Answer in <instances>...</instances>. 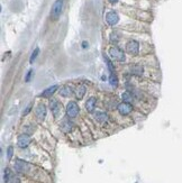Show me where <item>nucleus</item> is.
<instances>
[{
  "mask_svg": "<svg viewBox=\"0 0 182 183\" xmlns=\"http://www.w3.org/2000/svg\"><path fill=\"white\" fill-rule=\"evenodd\" d=\"M117 109H118L119 114H120L121 116H127V115H129L130 112H132V110H133V106H132L129 102L123 101V102L118 105Z\"/></svg>",
  "mask_w": 182,
  "mask_h": 183,
  "instance_id": "nucleus-4",
  "label": "nucleus"
},
{
  "mask_svg": "<svg viewBox=\"0 0 182 183\" xmlns=\"http://www.w3.org/2000/svg\"><path fill=\"white\" fill-rule=\"evenodd\" d=\"M12 154H14V147H12V146H9L8 148H7V157H8V160H12Z\"/></svg>",
  "mask_w": 182,
  "mask_h": 183,
  "instance_id": "nucleus-23",
  "label": "nucleus"
},
{
  "mask_svg": "<svg viewBox=\"0 0 182 183\" xmlns=\"http://www.w3.org/2000/svg\"><path fill=\"white\" fill-rule=\"evenodd\" d=\"M40 54V49H35L34 52L32 53V55H30V63H33L35 60H36V57H37V55Z\"/></svg>",
  "mask_w": 182,
  "mask_h": 183,
  "instance_id": "nucleus-22",
  "label": "nucleus"
},
{
  "mask_svg": "<svg viewBox=\"0 0 182 183\" xmlns=\"http://www.w3.org/2000/svg\"><path fill=\"white\" fill-rule=\"evenodd\" d=\"M110 38H111V40H114V42H117V40H118L117 33H113V34H111V36H110Z\"/></svg>",
  "mask_w": 182,
  "mask_h": 183,
  "instance_id": "nucleus-25",
  "label": "nucleus"
},
{
  "mask_svg": "<svg viewBox=\"0 0 182 183\" xmlns=\"http://www.w3.org/2000/svg\"><path fill=\"white\" fill-rule=\"evenodd\" d=\"M49 108H51V111H52L53 116L55 118H58L61 112V103L56 99H51L49 100Z\"/></svg>",
  "mask_w": 182,
  "mask_h": 183,
  "instance_id": "nucleus-8",
  "label": "nucleus"
},
{
  "mask_svg": "<svg viewBox=\"0 0 182 183\" xmlns=\"http://www.w3.org/2000/svg\"><path fill=\"white\" fill-rule=\"evenodd\" d=\"M126 51H127V53H129L130 55L138 54V51H139L138 42H136V40H129V42L126 44Z\"/></svg>",
  "mask_w": 182,
  "mask_h": 183,
  "instance_id": "nucleus-5",
  "label": "nucleus"
},
{
  "mask_svg": "<svg viewBox=\"0 0 182 183\" xmlns=\"http://www.w3.org/2000/svg\"><path fill=\"white\" fill-rule=\"evenodd\" d=\"M79 114V106L75 101H70L67 106V115L69 118H75Z\"/></svg>",
  "mask_w": 182,
  "mask_h": 183,
  "instance_id": "nucleus-3",
  "label": "nucleus"
},
{
  "mask_svg": "<svg viewBox=\"0 0 182 183\" xmlns=\"http://www.w3.org/2000/svg\"><path fill=\"white\" fill-rule=\"evenodd\" d=\"M58 90V86H52V87H49V88H47V89H45L43 92H42V97H45V98H47V97H51V96H53L54 95V92Z\"/></svg>",
  "mask_w": 182,
  "mask_h": 183,
  "instance_id": "nucleus-16",
  "label": "nucleus"
},
{
  "mask_svg": "<svg viewBox=\"0 0 182 183\" xmlns=\"http://www.w3.org/2000/svg\"><path fill=\"white\" fill-rule=\"evenodd\" d=\"M86 91H87V89H86V87L84 86H79L78 88L74 90V95H75V98L78 99V100H81L82 98H83V96L86 95Z\"/></svg>",
  "mask_w": 182,
  "mask_h": 183,
  "instance_id": "nucleus-15",
  "label": "nucleus"
},
{
  "mask_svg": "<svg viewBox=\"0 0 182 183\" xmlns=\"http://www.w3.org/2000/svg\"><path fill=\"white\" fill-rule=\"evenodd\" d=\"M108 54H109L111 60L117 61V62H124V61L126 60L125 53L123 52V49H119L118 46H113V47H110L109 51H108Z\"/></svg>",
  "mask_w": 182,
  "mask_h": 183,
  "instance_id": "nucleus-1",
  "label": "nucleus"
},
{
  "mask_svg": "<svg viewBox=\"0 0 182 183\" xmlns=\"http://www.w3.org/2000/svg\"><path fill=\"white\" fill-rule=\"evenodd\" d=\"M63 3L64 0H55V2L53 3L52 9H51V18L53 20H56L60 18L62 10H63Z\"/></svg>",
  "mask_w": 182,
  "mask_h": 183,
  "instance_id": "nucleus-2",
  "label": "nucleus"
},
{
  "mask_svg": "<svg viewBox=\"0 0 182 183\" xmlns=\"http://www.w3.org/2000/svg\"><path fill=\"white\" fill-rule=\"evenodd\" d=\"M106 21H107V24H108V25H110V26L117 25V24H118V21H119L118 14H117L116 12H114V10L107 12V15H106Z\"/></svg>",
  "mask_w": 182,
  "mask_h": 183,
  "instance_id": "nucleus-7",
  "label": "nucleus"
},
{
  "mask_svg": "<svg viewBox=\"0 0 182 183\" xmlns=\"http://www.w3.org/2000/svg\"><path fill=\"white\" fill-rule=\"evenodd\" d=\"M73 123L71 121V120L69 119H63L62 120V123H61L60 127H61V130L63 133H70V132H72V129H73Z\"/></svg>",
  "mask_w": 182,
  "mask_h": 183,
  "instance_id": "nucleus-11",
  "label": "nucleus"
},
{
  "mask_svg": "<svg viewBox=\"0 0 182 183\" xmlns=\"http://www.w3.org/2000/svg\"><path fill=\"white\" fill-rule=\"evenodd\" d=\"M95 118L97 121H99V123H106L108 120V115L106 114V112L98 111V112H96Z\"/></svg>",
  "mask_w": 182,
  "mask_h": 183,
  "instance_id": "nucleus-17",
  "label": "nucleus"
},
{
  "mask_svg": "<svg viewBox=\"0 0 182 183\" xmlns=\"http://www.w3.org/2000/svg\"><path fill=\"white\" fill-rule=\"evenodd\" d=\"M143 72H144V70H143V68L139 65H133L130 66V73L134 75H142L143 74Z\"/></svg>",
  "mask_w": 182,
  "mask_h": 183,
  "instance_id": "nucleus-18",
  "label": "nucleus"
},
{
  "mask_svg": "<svg viewBox=\"0 0 182 183\" xmlns=\"http://www.w3.org/2000/svg\"><path fill=\"white\" fill-rule=\"evenodd\" d=\"M5 182L6 183H19V179L15 176L9 169L5 170Z\"/></svg>",
  "mask_w": 182,
  "mask_h": 183,
  "instance_id": "nucleus-12",
  "label": "nucleus"
},
{
  "mask_svg": "<svg viewBox=\"0 0 182 183\" xmlns=\"http://www.w3.org/2000/svg\"><path fill=\"white\" fill-rule=\"evenodd\" d=\"M86 46H88V43H86V42H83V47H86Z\"/></svg>",
  "mask_w": 182,
  "mask_h": 183,
  "instance_id": "nucleus-28",
  "label": "nucleus"
},
{
  "mask_svg": "<svg viewBox=\"0 0 182 183\" xmlns=\"http://www.w3.org/2000/svg\"><path fill=\"white\" fill-rule=\"evenodd\" d=\"M15 170L18 172V173H25L29 170V164L27 162L23 160H16L15 162Z\"/></svg>",
  "mask_w": 182,
  "mask_h": 183,
  "instance_id": "nucleus-6",
  "label": "nucleus"
},
{
  "mask_svg": "<svg viewBox=\"0 0 182 183\" xmlns=\"http://www.w3.org/2000/svg\"><path fill=\"white\" fill-rule=\"evenodd\" d=\"M35 114H36V117H37L38 120L45 119V117H46V107H45V105H43V103L38 105L36 110H35Z\"/></svg>",
  "mask_w": 182,
  "mask_h": 183,
  "instance_id": "nucleus-10",
  "label": "nucleus"
},
{
  "mask_svg": "<svg viewBox=\"0 0 182 183\" xmlns=\"http://www.w3.org/2000/svg\"><path fill=\"white\" fill-rule=\"evenodd\" d=\"M30 108H32V105H29V106L27 107V108H26V110H25V111H24V115H27V114H28V112L30 111Z\"/></svg>",
  "mask_w": 182,
  "mask_h": 183,
  "instance_id": "nucleus-26",
  "label": "nucleus"
},
{
  "mask_svg": "<svg viewBox=\"0 0 182 183\" xmlns=\"http://www.w3.org/2000/svg\"><path fill=\"white\" fill-rule=\"evenodd\" d=\"M96 103H97L96 98L91 97L88 99L87 102H86V109H87L88 112H93V110H95V108H96Z\"/></svg>",
  "mask_w": 182,
  "mask_h": 183,
  "instance_id": "nucleus-14",
  "label": "nucleus"
},
{
  "mask_svg": "<svg viewBox=\"0 0 182 183\" xmlns=\"http://www.w3.org/2000/svg\"><path fill=\"white\" fill-rule=\"evenodd\" d=\"M109 83L110 86L116 88V87L118 86V77L115 73H110V77H109Z\"/></svg>",
  "mask_w": 182,
  "mask_h": 183,
  "instance_id": "nucleus-20",
  "label": "nucleus"
},
{
  "mask_svg": "<svg viewBox=\"0 0 182 183\" xmlns=\"http://www.w3.org/2000/svg\"><path fill=\"white\" fill-rule=\"evenodd\" d=\"M58 92H60V95L62 96V97H71V96H73V93H74V89H73L72 87L67 86V87L61 88Z\"/></svg>",
  "mask_w": 182,
  "mask_h": 183,
  "instance_id": "nucleus-13",
  "label": "nucleus"
},
{
  "mask_svg": "<svg viewBox=\"0 0 182 183\" xmlns=\"http://www.w3.org/2000/svg\"><path fill=\"white\" fill-rule=\"evenodd\" d=\"M121 98H123V101H125V102L132 103V101L134 100V95L132 93V91H126L121 95Z\"/></svg>",
  "mask_w": 182,
  "mask_h": 183,
  "instance_id": "nucleus-19",
  "label": "nucleus"
},
{
  "mask_svg": "<svg viewBox=\"0 0 182 183\" xmlns=\"http://www.w3.org/2000/svg\"><path fill=\"white\" fill-rule=\"evenodd\" d=\"M108 1H109L110 3H113V5L114 3H116V2H118V0H108Z\"/></svg>",
  "mask_w": 182,
  "mask_h": 183,
  "instance_id": "nucleus-27",
  "label": "nucleus"
},
{
  "mask_svg": "<svg viewBox=\"0 0 182 183\" xmlns=\"http://www.w3.org/2000/svg\"><path fill=\"white\" fill-rule=\"evenodd\" d=\"M105 61H106V64H107L108 70H109L110 73H115V66H114V64H113V62H111V60H110V59L107 56V55H105Z\"/></svg>",
  "mask_w": 182,
  "mask_h": 183,
  "instance_id": "nucleus-21",
  "label": "nucleus"
},
{
  "mask_svg": "<svg viewBox=\"0 0 182 183\" xmlns=\"http://www.w3.org/2000/svg\"><path fill=\"white\" fill-rule=\"evenodd\" d=\"M30 137H29L27 134H21L18 136V139H17V144L19 146L20 148H26L27 146L30 144Z\"/></svg>",
  "mask_w": 182,
  "mask_h": 183,
  "instance_id": "nucleus-9",
  "label": "nucleus"
},
{
  "mask_svg": "<svg viewBox=\"0 0 182 183\" xmlns=\"http://www.w3.org/2000/svg\"><path fill=\"white\" fill-rule=\"evenodd\" d=\"M32 74H33V70L28 71V73L26 74V82H29V81H30V77H32Z\"/></svg>",
  "mask_w": 182,
  "mask_h": 183,
  "instance_id": "nucleus-24",
  "label": "nucleus"
}]
</instances>
